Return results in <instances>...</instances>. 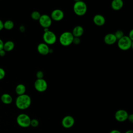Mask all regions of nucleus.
<instances>
[{
    "instance_id": "33",
    "label": "nucleus",
    "mask_w": 133,
    "mask_h": 133,
    "mask_svg": "<svg viewBox=\"0 0 133 133\" xmlns=\"http://www.w3.org/2000/svg\"><path fill=\"white\" fill-rule=\"evenodd\" d=\"M19 30L21 32H23L25 31V27L23 26V25H21L20 27H19Z\"/></svg>"
},
{
    "instance_id": "14",
    "label": "nucleus",
    "mask_w": 133,
    "mask_h": 133,
    "mask_svg": "<svg viewBox=\"0 0 133 133\" xmlns=\"http://www.w3.org/2000/svg\"><path fill=\"white\" fill-rule=\"evenodd\" d=\"M117 39L113 33H108L104 37V42L107 45H113L116 43Z\"/></svg>"
},
{
    "instance_id": "34",
    "label": "nucleus",
    "mask_w": 133,
    "mask_h": 133,
    "mask_svg": "<svg viewBox=\"0 0 133 133\" xmlns=\"http://www.w3.org/2000/svg\"><path fill=\"white\" fill-rule=\"evenodd\" d=\"M125 133H133V130L132 129H129L127 130Z\"/></svg>"
},
{
    "instance_id": "8",
    "label": "nucleus",
    "mask_w": 133,
    "mask_h": 133,
    "mask_svg": "<svg viewBox=\"0 0 133 133\" xmlns=\"http://www.w3.org/2000/svg\"><path fill=\"white\" fill-rule=\"evenodd\" d=\"M39 23L44 29L48 28L52 23V19L50 17L46 14L42 15L38 20Z\"/></svg>"
},
{
    "instance_id": "5",
    "label": "nucleus",
    "mask_w": 133,
    "mask_h": 133,
    "mask_svg": "<svg viewBox=\"0 0 133 133\" xmlns=\"http://www.w3.org/2000/svg\"><path fill=\"white\" fill-rule=\"evenodd\" d=\"M30 117L26 114L21 113L19 114L16 118L17 124L22 128H27L30 126Z\"/></svg>"
},
{
    "instance_id": "31",
    "label": "nucleus",
    "mask_w": 133,
    "mask_h": 133,
    "mask_svg": "<svg viewBox=\"0 0 133 133\" xmlns=\"http://www.w3.org/2000/svg\"><path fill=\"white\" fill-rule=\"evenodd\" d=\"M4 42L0 38V50L3 49V46H4Z\"/></svg>"
},
{
    "instance_id": "4",
    "label": "nucleus",
    "mask_w": 133,
    "mask_h": 133,
    "mask_svg": "<svg viewBox=\"0 0 133 133\" xmlns=\"http://www.w3.org/2000/svg\"><path fill=\"white\" fill-rule=\"evenodd\" d=\"M118 48L122 50H127L132 46V40L130 39L128 36L124 35L117 41Z\"/></svg>"
},
{
    "instance_id": "22",
    "label": "nucleus",
    "mask_w": 133,
    "mask_h": 133,
    "mask_svg": "<svg viewBox=\"0 0 133 133\" xmlns=\"http://www.w3.org/2000/svg\"><path fill=\"white\" fill-rule=\"evenodd\" d=\"M114 34L115 36L116 37L117 40L119 39L120 38H121L122 37H123L124 36V32L122 30H117Z\"/></svg>"
},
{
    "instance_id": "1",
    "label": "nucleus",
    "mask_w": 133,
    "mask_h": 133,
    "mask_svg": "<svg viewBox=\"0 0 133 133\" xmlns=\"http://www.w3.org/2000/svg\"><path fill=\"white\" fill-rule=\"evenodd\" d=\"M17 108L20 110H25L28 109L31 104V98L26 94L18 96L15 101Z\"/></svg>"
},
{
    "instance_id": "15",
    "label": "nucleus",
    "mask_w": 133,
    "mask_h": 133,
    "mask_svg": "<svg viewBox=\"0 0 133 133\" xmlns=\"http://www.w3.org/2000/svg\"><path fill=\"white\" fill-rule=\"evenodd\" d=\"M74 37H79L84 33V28L81 25L75 26L71 32Z\"/></svg>"
},
{
    "instance_id": "12",
    "label": "nucleus",
    "mask_w": 133,
    "mask_h": 133,
    "mask_svg": "<svg viewBox=\"0 0 133 133\" xmlns=\"http://www.w3.org/2000/svg\"><path fill=\"white\" fill-rule=\"evenodd\" d=\"M37 49L38 52L42 55H47L49 53L50 48L48 45L45 43H41L37 45Z\"/></svg>"
},
{
    "instance_id": "26",
    "label": "nucleus",
    "mask_w": 133,
    "mask_h": 133,
    "mask_svg": "<svg viewBox=\"0 0 133 133\" xmlns=\"http://www.w3.org/2000/svg\"><path fill=\"white\" fill-rule=\"evenodd\" d=\"M80 42H81V39L79 37H74L72 43H74V44H78L80 43Z\"/></svg>"
},
{
    "instance_id": "10",
    "label": "nucleus",
    "mask_w": 133,
    "mask_h": 133,
    "mask_svg": "<svg viewBox=\"0 0 133 133\" xmlns=\"http://www.w3.org/2000/svg\"><path fill=\"white\" fill-rule=\"evenodd\" d=\"M75 123L74 117L71 115H66L62 119L61 124L62 126L66 129L71 128Z\"/></svg>"
},
{
    "instance_id": "20",
    "label": "nucleus",
    "mask_w": 133,
    "mask_h": 133,
    "mask_svg": "<svg viewBox=\"0 0 133 133\" xmlns=\"http://www.w3.org/2000/svg\"><path fill=\"white\" fill-rule=\"evenodd\" d=\"M14 27V23L12 20H8L4 22V28L7 30H10Z\"/></svg>"
},
{
    "instance_id": "30",
    "label": "nucleus",
    "mask_w": 133,
    "mask_h": 133,
    "mask_svg": "<svg viewBox=\"0 0 133 133\" xmlns=\"http://www.w3.org/2000/svg\"><path fill=\"white\" fill-rule=\"evenodd\" d=\"M109 133H122V132L117 129H113L111 130Z\"/></svg>"
},
{
    "instance_id": "18",
    "label": "nucleus",
    "mask_w": 133,
    "mask_h": 133,
    "mask_svg": "<svg viewBox=\"0 0 133 133\" xmlns=\"http://www.w3.org/2000/svg\"><path fill=\"white\" fill-rule=\"evenodd\" d=\"M26 91L25 86L23 84H18L15 88L16 93L18 95H22L25 94Z\"/></svg>"
},
{
    "instance_id": "13",
    "label": "nucleus",
    "mask_w": 133,
    "mask_h": 133,
    "mask_svg": "<svg viewBox=\"0 0 133 133\" xmlns=\"http://www.w3.org/2000/svg\"><path fill=\"white\" fill-rule=\"evenodd\" d=\"M93 22L97 26H102L105 24V19L104 16L100 14H97L94 16Z\"/></svg>"
},
{
    "instance_id": "24",
    "label": "nucleus",
    "mask_w": 133,
    "mask_h": 133,
    "mask_svg": "<svg viewBox=\"0 0 133 133\" xmlns=\"http://www.w3.org/2000/svg\"><path fill=\"white\" fill-rule=\"evenodd\" d=\"M36 76L37 79H42L44 77V73L42 71H38L36 72Z\"/></svg>"
},
{
    "instance_id": "21",
    "label": "nucleus",
    "mask_w": 133,
    "mask_h": 133,
    "mask_svg": "<svg viewBox=\"0 0 133 133\" xmlns=\"http://www.w3.org/2000/svg\"><path fill=\"white\" fill-rule=\"evenodd\" d=\"M41 15L38 11H33L31 15V17L32 19L34 20H38Z\"/></svg>"
},
{
    "instance_id": "27",
    "label": "nucleus",
    "mask_w": 133,
    "mask_h": 133,
    "mask_svg": "<svg viewBox=\"0 0 133 133\" xmlns=\"http://www.w3.org/2000/svg\"><path fill=\"white\" fill-rule=\"evenodd\" d=\"M127 119L130 122V123H132L133 122V114H130L128 115Z\"/></svg>"
},
{
    "instance_id": "9",
    "label": "nucleus",
    "mask_w": 133,
    "mask_h": 133,
    "mask_svg": "<svg viewBox=\"0 0 133 133\" xmlns=\"http://www.w3.org/2000/svg\"><path fill=\"white\" fill-rule=\"evenodd\" d=\"M128 112L123 109H119L116 111L114 114L115 119L119 122H123L127 119L128 116Z\"/></svg>"
},
{
    "instance_id": "19",
    "label": "nucleus",
    "mask_w": 133,
    "mask_h": 133,
    "mask_svg": "<svg viewBox=\"0 0 133 133\" xmlns=\"http://www.w3.org/2000/svg\"><path fill=\"white\" fill-rule=\"evenodd\" d=\"M15 47V43L11 41H8L4 43L3 49L6 51H10L14 49Z\"/></svg>"
},
{
    "instance_id": "11",
    "label": "nucleus",
    "mask_w": 133,
    "mask_h": 133,
    "mask_svg": "<svg viewBox=\"0 0 133 133\" xmlns=\"http://www.w3.org/2000/svg\"><path fill=\"white\" fill-rule=\"evenodd\" d=\"M64 16V12L61 9H55L52 10L50 17L52 20L56 21H59L63 18Z\"/></svg>"
},
{
    "instance_id": "17",
    "label": "nucleus",
    "mask_w": 133,
    "mask_h": 133,
    "mask_svg": "<svg viewBox=\"0 0 133 133\" xmlns=\"http://www.w3.org/2000/svg\"><path fill=\"white\" fill-rule=\"evenodd\" d=\"M12 97L8 94H4L1 97V101L6 104H10L12 102Z\"/></svg>"
},
{
    "instance_id": "25",
    "label": "nucleus",
    "mask_w": 133,
    "mask_h": 133,
    "mask_svg": "<svg viewBox=\"0 0 133 133\" xmlns=\"http://www.w3.org/2000/svg\"><path fill=\"white\" fill-rule=\"evenodd\" d=\"M5 70L2 68H0V80H2V79H3L5 76Z\"/></svg>"
},
{
    "instance_id": "29",
    "label": "nucleus",
    "mask_w": 133,
    "mask_h": 133,
    "mask_svg": "<svg viewBox=\"0 0 133 133\" xmlns=\"http://www.w3.org/2000/svg\"><path fill=\"white\" fill-rule=\"evenodd\" d=\"M5 54H6V51L4 49L0 50V56L3 57L5 55Z\"/></svg>"
},
{
    "instance_id": "23",
    "label": "nucleus",
    "mask_w": 133,
    "mask_h": 133,
    "mask_svg": "<svg viewBox=\"0 0 133 133\" xmlns=\"http://www.w3.org/2000/svg\"><path fill=\"white\" fill-rule=\"evenodd\" d=\"M39 125V122L38 121L36 118H33L31 119L30 122V126H31L33 127H36Z\"/></svg>"
},
{
    "instance_id": "16",
    "label": "nucleus",
    "mask_w": 133,
    "mask_h": 133,
    "mask_svg": "<svg viewBox=\"0 0 133 133\" xmlns=\"http://www.w3.org/2000/svg\"><path fill=\"white\" fill-rule=\"evenodd\" d=\"M124 5L122 0H113L111 2V8L114 10H118L122 9Z\"/></svg>"
},
{
    "instance_id": "7",
    "label": "nucleus",
    "mask_w": 133,
    "mask_h": 133,
    "mask_svg": "<svg viewBox=\"0 0 133 133\" xmlns=\"http://www.w3.org/2000/svg\"><path fill=\"white\" fill-rule=\"evenodd\" d=\"M34 87L38 92H44L47 89V83L46 80L43 78L37 79L34 82Z\"/></svg>"
},
{
    "instance_id": "6",
    "label": "nucleus",
    "mask_w": 133,
    "mask_h": 133,
    "mask_svg": "<svg viewBox=\"0 0 133 133\" xmlns=\"http://www.w3.org/2000/svg\"><path fill=\"white\" fill-rule=\"evenodd\" d=\"M43 39L45 44L48 45H52L56 43L57 41V36L54 32L48 30L44 32L43 35Z\"/></svg>"
},
{
    "instance_id": "3",
    "label": "nucleus",
    "mask_w": 133,
    "mask_h": 133,
    "mask_svg": "<svg viewBox=\"0 0 133 133\" xmlns=\"http://www.w3.org/2000/svg\"><path fill=\"white\" fill-rule=\"evenodd\" d=\"M74 36L72 33L69 31L63 32L59 36V42L64 46H68L73 43Z\"/></svg>"
},
{
    "instance_id": "2",
    "label": "nucleus",
    "mask_w": 133,
    "mask_h": 133,
    "mask_svg": "<svg viewBox=\"0 0 133 133\" xmlns=\"http://www.w3.org/2000/svg\"><path fill=\"white\" fill-rule=\"evenodd\" d=\"M73 9L74 12V13L79 16H82L84 15L87 10V6L86 4L80 0H78L75 2Z\"/></svg>"
},
{
    "instance_id": "32",
    "label": "nucleus",
    "mask_w": 133,
    "mask_h": 133,
    "mask_svg": "<svg viewBox=\"0 0 133 133\" xmlns=\"http://www.w3.org/2000/svg\"><path fill=\"white\" fill-rule=\"evenodd\" d=\"M4 29V22L0 19V31Z\"/></svg>"
},
{
    "instance_id": "28",
    "label": "nucleus",
    "mask_w": 133,
    "mask_h": 133,
    "mask_svg": "<svg viewBox=\"0 0 133 133\" xmlns=\"http://www.w3.org/2000/svg\"><path fill=\"white\" fill-rule=\"evenodd\" d=\"M128 36L129 37V38L130 39H131V40H133V30H130V31L129 33V34H128Z\"/></svg>"
}]
</instances>
